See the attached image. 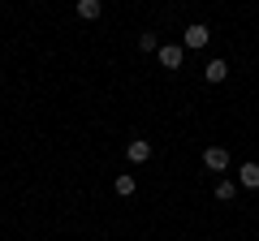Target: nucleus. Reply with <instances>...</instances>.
Instances as JSON below:
<instances>
[{"mask_svg": "<svg viewBox=\"0 0 259 241\" xmlns=\"http://www.w3.org/2000/svg\"><path fill=\"white\" fill-rule=\"evenodd\" d=\"M238 181H242L246 190H259V164H255V159H246V164L238 168Z\"/></svg>", "mask_w": 259, "mask_h": 241, "instance_id": "5", "label": "nucleus"}, {"mask_svg": "<svg viewBox=\"0 0 259 241\" xmlns=\"http://www.w3.org/2000/svg\"><path fill=\"white\" fill-rule=\"evenodd\" d=\"M207 82H225V78H229V61H221V56H216V61H207Z\"/></svg>", "mask_w": 259, "mask_h": 241, "instance_id": "6", "label": "nucleus"}, {"mask_svg": "<svg viewBox=\"0 0 259 241\" xmlns=\"http://www.w3.org/2000/svg\"><path fill=\"white\" fill-rule=\"evenodd\" d=\"M104 13V0H78V18L82 22H95Z\"/></svg>", "mask_w": 259, "mask_h": 241, "instance_id": "7", "label": "nucleus"}, {"mask_svg": "<svg viewBox=\"0 0 259 241\" xmlns=\"http://www.w3.org/2000/svg\"><path fill=\"white\" fill-rule=\"evenodd\" d=\"M203 168L225 172V168H229V151H225V147H207V151H203Z\"/></svg>", "mask_w": 259, "mask_h": 241, "instance_id": "4", "label": "nucleus"}, {"mask_svg": "<svg viewBox=\"0 0 259 241\" xmlns=\"http://www.w3.org/2000/svg\"><path fill=\"white\" fill-rule=\"evenodd\" d=\"M156 56H160V65H164V69H182L186 47H182V43H160V47H156Z\"/></svg>", "mask_w": 259, "mask_h": 241, "instance_id": "2", "label": "nucleus"}, {"mask_svg": "<svg viewBox=\"0 0 259 241\" xmlns=\"http://www.w3.org/2000/svg\"><path fill=\"white\" fill-rule=\"evenodd\" d=\"M212 43V30L203 26V22H190V26L182 30V47H190V52H199V47Z\"/></svg>", "mask_w": 259, "mask_h": 241, "instance_id": "1", "label": "nucleus"}, {"mask_svg": "<svg viewBox=\"0 0 259 241\" xmlns=\"http://www.w3.org/2000/svg\"><path fill=\"white\" fill-rule=\"evenodd\" d=\"M216 198H221V203H229V198H233V181H221V186H216Z\"/></svg>", "mask_w": 259, "mask_h": 241, "instance_id": "10", "label": "nucleus"}, {"mask_svg": "<svg viewBox=\"0 0 259 241\" xmlns=\"http://www.w3.org/2000/svg\"><path fill=\"white\" fill-rule=\"evenodd\" d=\"M125 159H130V164H147V159H151V142L147 138H130L125 142Z\"/></svg>", "mask_w": 259, "mask_h": 241, "instance_id": "3", "label": "nucleus"}, {"mask_svg": "<svg viewBox=\"0 0 259 241\" xmlns=\"http://www.w3.org/2000/svg\"><path fill=\"white\" fill-rule=\"evenodd\" d=\"M112 190H117L121 198H130V194H134V190H139V181H134V176H130V172H121L117 181H112Z\"/></svg>", "mask_w": 259, "mask_h": 241, "instance_id": "8", "label": "nucleus"}, {"mask_svg": "<svg viewBox=\"0 0 259 241\" xmlns=\"http://www.w3.org/2000/svg\"><path fill=\"white\" fill-rule=\"evenodd\" d=\"M139 47H143V52H156V47H160V39L151 35V30H143V35H139Z\"/></svg>", "mask_w": 259, "mask_h": 241, "instance_id": "9", "label": "nucleus"}]
</instances>
